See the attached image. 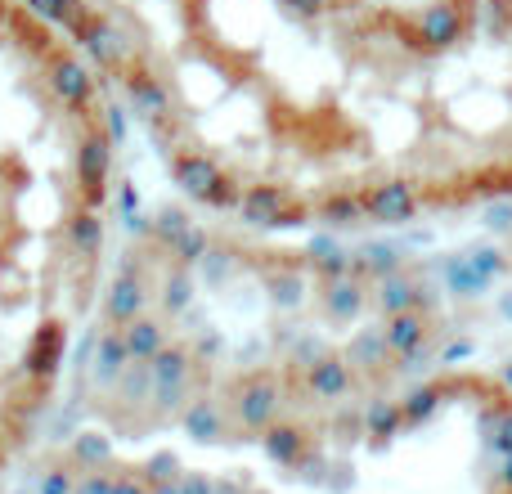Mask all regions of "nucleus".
I'll return each instance as SVG.
<instances>
[{
  "label": "nucleus",
  "instance_id": "nucleus-1",
  "mask_svg": "<svg viewBox=\"0 0 512 494\" xmlns=\"http://www.w3.org/2000/svg\"><path fill=\"white\" fill-rule=\"evenodd\" d=\"M113 135L95 63L0 0V468L36 432L99 292Z\"/></svg>",
  "mask_w": 512,
  "mask_h": 494
}]
</instances>
